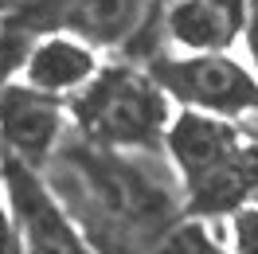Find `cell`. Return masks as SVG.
Listing matches in <instances>:
<instances>
[{"mask_svg":"<svg viewBox=\"0 0 258 254\" xmlns=\"http://www.w3.org/2000/svg\"><path fill=\"white\" fill-rule=\"evenodd\" d=\"M145 157L149 153L106 149L82 133H63L39 168L98 254H145L168 227L180 223L172 180Z\"/></svg>","mask_w":258,"mask_h":254,"instance_id":"cell-1","label":"cell"},{"mask_svg":"<svg viewBox=\"0 0 258 254\" xmlns=\"http://www.w3.org/2000/svg\"><path fill=\"white\" fill-rule=\"evenodd\" d=\"M164 141H168L172 164L180 168L184 207L192 215L200 219L231 215L254 196L246 145L235 121H219L215 113L192 110L168 125Z\"/></svg>","mask_w":258,"mask_h":254,"instance_id":"cell-2","label":"cell"},{"mask_svg":"<svg viewBox=\"0 0 258 254\" xmlns=\"http://www.w3.org/2000/svg\"><path fill=\"white\" fill-rule=\"evenodd\" d=\"M71 117L86 141L125 153H157L168 133V94L137 67H106L71 98Z\"/></svg>","mask_w":258,"mask_h":254,"instance_id":"cell-3","label":"cell"},{"mask_svg":"<svg viewBox=\"0 0 258 254\" xmlns=\"http://www.w3.org/2000/svg\"><path fill=\"white\" fill-rule=\"evenodd\" d=\"M145 71L168 98L215 117L250 121L258 137V79L242 63L227 59L223 51H157L145 59Z\"/></svg>","mask_w":258,"mask_h":254,"instance_id":"cell-4","label":"cell"},{"mask_svg":"<svg viewBox=\"0 0 258 254\" xmlns=\"http://www.w3.org/2000/svg\"><path fill=\"white\" fill-rule=\"evenodd\" d=\"M0 12L32 35L71 32L90 47H129L149 28L157 0H0Z\"/></svg>","mask_w":258,"mask_h":254,"instance_id":"cell-5","label":"cell"},{"mask_svg":"<svg viewBox=\"0 0 258 254\" xmlns=\"http://www.w3.org/2000/svg\"><path fill=\"white\" fill-rule=\"evenodd\" d=\"M0 180L12 204L20 254H94V246L71 223L39 168L16 157H0Z\"/></svg>","mask_w":258,"mask_h":254,"instance_id":"cell-6","label":"cell"},{"mask_svg":"<svg viewBox=\"0 0 258 254\" xmlns=\"http://www.w3.org/2000/svg\"><path fill=\"white\" fill-rule=\"evenodd\" d=\"M0 141L4 157L43 168L55 145L63 141V98L35 90L32 82L0 86Z\"/></svg>","mask_w":258,"mask_h":254,"instance_id":"cell-7","label":"cell"},{"mask_svg":"<svg viewBox=\"0 0 258 254\" xmlns=\"http://www.w3.org/2000/svg\"><path fill=\"white\" fill-rule=\"evenodd\" d=\"M157 24L180 51H227L246 28V0H172L157 8Z\"/></svg>","mask_w":258,"mask_h":254,"instance_id":"cell-8","label":"cell"},{"mask_svg":"<svg viewBox=\"0 0 258 254\" xmlns=\"http://www.w3.org/2000/svg\"><path fill=\"white\" fill-rule=\"evenodd\" d=\"M98 71V59L90 43L82 39H67V35H39L24 59V75L32 82L35 90H47V94L63 98V94H75L82 90L86 82L94 79Z\"/></svg>","mask_w":258,"mask_h":254,"instance_id":"cell-9","label":"cell"},{"mask_svg":"<svg viewBox=\"0 0 258 254\" xmlns=\"http://www.w3.org/2000/svg\"><path fill=\"white\" fill-rule=\"evenodd\" d=\"M145 254H227V250L211 238V231L204 227V223L180 219L176 227H168Z\"/></svg>","mask_w":258,"mask_h":254,"instance_id":"cell-10","label":"cell"},{"mask_svg":"<svg viewBox=\"0 0 258 254\" xmlns=\"http://www.w3.org/2000/svg\"><path fill=\"white\" fill-rule=\"evenodd\" d=\"M231 242L235 254H258V204H246L231 211Z\"/></svg>","mask_w":258,"mask_h":254,"instance_id":"cell-11","label":"cell"},{"mask_svg":"<svg viewBox=\"0 0 258 254\" xmlns=\"http://www.w3.org/2000/svg\"><path fill=\"white\" fill-rule=\"evenodd\" d=\"M0 254H20L16 223H12V215L4 211V204H0Z\"/></svg>","mask_w":258,"mask_h":254,"instance_id":"cell-12","label":"cell"},{"mask_svg":"<svg viewBox=\"0 0 258 254\" xmlns=\"http://www.w3.org/2000/svg\"><path fill=\"white\" fill-rule=\"evenodd\" d=\"M246 43H250V55H254V67H258V0H246Z\"/></svg>","mask_w":258,"mask_h":254,"instance_id":"cell-13","label":"cell"},{"mask_svg":"<svg viewBox=\"0 0 258 254\" xmlns=\"http://www.w3.org/2000/svg\"><path fill=\"white\" fill-rule=\"evenodd\" d=\"M246 160H250V184H254V196H258V137L246 145Z\"/></svg>","mask_w":258,"mask_h":254,"instance_id":"cell-14","label":"cell"},{"mask_svg":"<svg viewBox=\"0 0 258 254\" xmlns=\"http://www.w3.org/2000/svg\"><path fill=\"white\" fill-rule=\"evenodd\" d=\"M161 4H172V0H157V8H161Z\"/></svg>","mask_w":258,"mask_h":254,"instance_id":"cell-15","label":"cell"}]
</instances>
